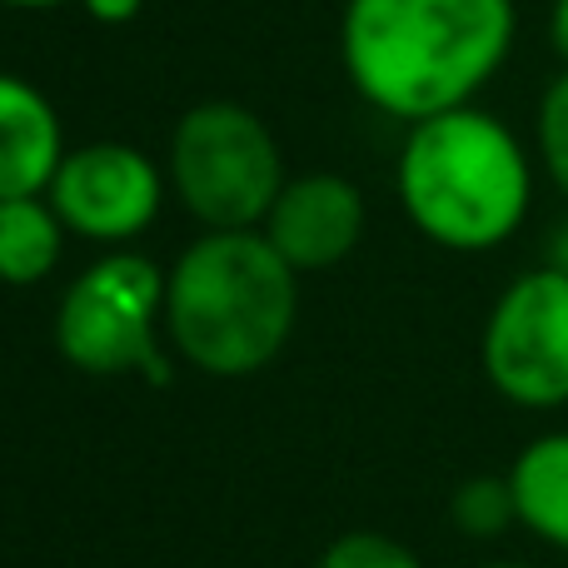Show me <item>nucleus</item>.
<instances>
[{
    "mask_svg": "<svg viewBox=\"0 0 568 568\" xmlns=\"http://www.w3.org/2000/svg\"><path fill=\"white\" fill-rule=\"evenodd\" d=\"M514 0H349L344 65L369 105L394 120L474 105L514 50Z\"/></svg>",
    "mask_w": 568,
    "mask_h": 568,
    "instance_id": "nucleus-1",
    "label": "nucleus"
},
{
    "mask_svg": "<svg viewBox=\"0 0 568 568\" xmlns=\"http://www.w3.org/2000/svg\"><path fill=\"white\" fill-rule=\"evenodd\" d=\"M399 200L434 245L484 255L524 225L534 165L499 115L459 105L409 130L399 150Z\"/></svg>",
    "mask_w": 568,
    "mask_h": 568,
    "instance_id": "nucleus-2",
    "label": "nucleus"
},
{
    "mask_svg": "<svg viewBox=\"0 0 568 568\" xmlns=\"http://www.w3.org/2000/svg\"><path fill=\"white\" fill-rule=\"evenodd\" d=\"M294 270L255 230H210L165 284V324L195 369L240 379L265 369L294 329Z\"/></svg>",
    "mask_w": 568,
    "mask_h": 568,
    "instance_id": "nucleus-3",
    "label": "nucleus"
},
{
    "mask_svg": "<svg viewBox=\"0 0 568 568\" xmlns=\"http://www.w3.org/2000/svg\"><path fill=\"white\" fill-rule=\"evenodd\" d=\"M170 180L190 215L205 220L210 230H255L275 210L284 165L265 120L250 115L245 105L210 100L175 125Z\"/></svg>",
    "mask_w": 568,
    "mask_h": 568,
    "instance_id": "nucleus-4",
    "label": "nucleus"
},
{
    "mask_svg": "<svg viewBox=\"0 0 568 568\" xmlns=\"http://www.w3.org/2000/svg\"><path fill=\"white\" fill-rule=\"evenodd\" d=\"M165 284L145 255H110L85 270L55 314V344L85 374H150L170 384V364L155 344V310H165Z\"/></svg>",
    "mask_w": 568,
    "mask_h": 568,
    "instance_id": "nucleus-5",
    "label": "nucleus"
},
{
    "mask_svg": "<svg viewBox=\"0 0 568 568\" xmlns=\"http://www.w3.org/2000/svg\"><path fill=\"white\" fill-rule=\"evenodd\" d=\"M484 374L519 409L568 404V275L524 270L484 324Z\"/></svg>",
    "mask_w": 568,
    "mask_h": 568,
    "instance_id": "nucleus-6",
    "label": "nucleus"
},
{
    "mask_svg": "<svg viewBox=\"0 0 568 568\" xmlns=\"http://www.w3.org/2000/svg\"><path fill=\"white\" fill-rule=\"evenodd\" d=\"M50 205L85 240H135L160 215V170L130 145H85L60 160Z\"/></svg>",
    "mask_w": 568,
    "mask_h": 568,
    "instance_id": "nucleus-7",
    "label": "nucleus"
},
{
    "mask_svg": "<svg viewBox=\"0 0 568 568\" xmlns=\"http://www.w3.org/2000/svg\"><path fill=\"white\" fill-rule=\"evenodd\" d=\"M364 230V195L344 175H304L280 190L270 210L265 240L284 255V265L300 270H329L359 245Z\"/></svg>",
    "mask_w": 568,
    "mask_h": 568,
    "instance_id": "nucleus-8",
    "label": "nucleus"
},
{
    "mask_svg": "<svg viewBox=\"0 0 568 568\" xmlns=\"http://www.w3.org/2000/svg\"><path fill=\"white\" fill-rule=\"evenodd\" d=\"M65 145L50 100L30 80L0 75V200L50 190Z\"/></svg>",
    "mask_w": 568,
    "mask_h": 568,
    "instance_id": "nucleus-9",
    "label": "nucleus"
},
{
    "mask_svg": "<svg viewBox=\"0 0 568 568\" xmlns=\"http://www.w3.org/2000/svg\"><path fill=\"white\" fill-rule=\"evenodd\" d=\"M509 489L519 524L549 549L568 554V434H544L514 459Z\"/></svg>",
    "mask_w": 568,
    "mask_h": 568,
    "instance_id": "nucleus-10",
    "label": "nucleus"
},
{
    "mask_svg": "<svg viewBox=\"0 0 568 568\" xmlns=\"http://www.w3.org/2000/svg\"><path fill=\"white\" fill-rule=\"evenodd\" d=\"M65 220L55 205H40L36 195L0 200V280L6 284H36L55 270Z\"/></svg>",
    "mask_w": 568,
    "mask_h": 568,
    "instance_id": "nucleus-11",
    "label": "nucleus"
},
{
    "mask_svg": "<svg viewBox=\"0 0 568 568\" xmlns=\"http://www.w3.org/2000/svg\"><path fill=\"white\" fill-rule=\"evenodd\" d=\"M454 524L474 539H494L509 524H519V504H514L509 474L494 479V474H479V479H464L459 494H454Z\"/></svg>",
    "mask_w": 568,
    "mask_h": 568,
    "instance_id": "nucleus-12",
    "label": "nucleus"
},
{
    "mask_svg": "<svg viewBox=\"0 0 568 568\" xmlns=\"http://www.w3.org/2000/svg\"><path fill=\"white\" fill-rule=\"evenodd\" d=\"M539 160L554 190L568 200V70L554 75V85L539 100Z\"/></svg>",
    "mask_w": 568,
    "mask_h": 568,
    "instance_id": "nucleus-13",
    "label": "nucleus"
},
{
    "mask_svg": "<svg viewBox=\"0 0 568 568\" xmlns=\"http://www.w3.org/2000/svg\"><path fill=\"white\" fill-rule=\"evenodd\" d=\"M320 568H424V564L389 534H344V539H334L324 549Z\"/></svg>",
    "mask_w": 568,
    "mask_h": 568,
    "instance_id": "nucleus-14",
    "label": "nucleus"
},
{
    "mask_svg": "<svg viewBox=\"0 0 568 568\" xmlns=\"http://www.w3.org/2000/svg\"><path fill=\"white\" fill-rule=\"evenodd\" d=\"M80 6H85L90 20H100V26H125V20L140 16L145 0H80Z\"/></svg>",
    "mask_w": 568,
    "mask_h": 568,
    "instance_id": "nucleus-15",
    "label": "nucleus"
},
{
    "mask_svg": "<svg viewBox=\"0 0 568 568\" xmlns=\"http://www.w3.org/2000/svg\"><path fill=\"white\" fill-rule=\"evenodd\" d=\"M549 40H554V55H559L564 70H568V0H554V10H549Z\"/></svg>",
    "mask_w": 568,
    "mask_h": 568,
    "instance_id": "nucleus-16",
    "label": "nucleus"
},
{
    "mask_svg": "<svg viewBox=\"0 0 568 568\" xmlns=\"http://www.w3.org/2000/svg\"><path fill=\"white\" fill-rule=\"evenodd\" d=\"M544 265H554V270H564V275H568V225H559V235H554L549 260H544Z\"/></svg>",
    "mask_w": 568,
    "mask_h": 568,
    "instance_id": "nucleus-17",
    "label": "nucleus"
},
{
    "mask_svg": "<svg viewBox=\"0 0 568 568\" xmlns=\"http://www.w3.org/2000/svg\"><path fill=\"white\" fill-rule=\"evenodd\" d=\"M6 6H30V10H50V6H65V0H6Z\"/></svg>",
    "mask_w": 568,
    "mask_h": 568,
    "instance_id": "nucleus-18",
    "label": "nucleus"
},
{
    "mask_svg": "<svg viewBox=\"0 0 568 568\" xmlns=\"http://www.w3.org/2000/svg\"><path fill=\"white\" fill-rule=\"evenodd\" d=\"M489 568H524V564H489Z\"/></svg>",
    "mask_w": 568,
    "mask_h": 568,
    "instance_id": "nucleus-19",
    "label": "nucleus"
}]
</instances>
